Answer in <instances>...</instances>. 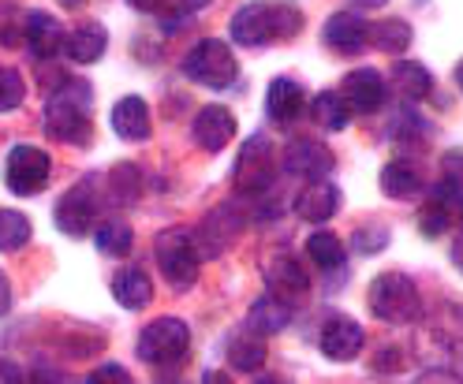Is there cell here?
I'll use <instances>...</instances> for the list:
<instances>
[{
    "mask_svg": "<svg viewBox=\"0 0 463 384\" xmlns=\"http://www.w3.org/2000/svg\"><path fill=\"white\" fill-rule=\"evenodd\" d=\"M45 131L61 142L82 145L90 135V86L68 82L64 90H56L45 105Z\"/></svg>",
    "mask_w": 463,
    "mask_h": 384,
    "instance_id": "cell-1",
    "label": "cell"
},
{
    "mask_svg": "<svg viewBox=\"0 0 463 384\" xmlns=\"http://www.w3.org/2000/svg\"><path fill=\"white\" fill-rule=\"evenodd\" d=\"M202 247H198V235L184 231V228H168L157 235V265L172 287L187 291L198 280V265H202Z\"/></svg>",
    "mask_w": 463,
    "mask_h": 384,
    "instance_id": "cell-2",
    "label": "cell"
},
{
    "mask_svg": "<svg viewBox=\"0 0 463 384\" xmlns=\"http://www.w3.org/2000/svg\"><path fill=\"white\" fill-rule=\"evenodd\" d=\"M191 351V329L180 317H157L138 332V359L146 366H176Z\"/></svg>",
    "mask_w": 463,
    "mask_h": 384,
    "instance_id": "cell-3",
    "label": "cell"
},
{
    "mask_svg": "<svg viewBox=\"0 0 463 384\" xmlns=\"http://www.w3.org/2000/svg\"><path fill=\"white\" fill-rule=\"evenodd\" d=\"M184 75L198 86H210V90H228V86H236V56H232V49L217 38H206L198 42L187 56H184Z\"/></svg>",
    "mask_w": 463,
    "mask_h": 384,
    "instance_id": "cell-4",
    "label": "cell"
},
{
    "mask_svg": "<svg viewBox=\"0 0 463 384\" xmlns=\"http://www.w3.org/2000/svg\"><path fill=\"white\" fill-rule=\"evenodd\" d=\"M370 310L389 324H408L422 314V299L411 284V276L403 273H382L370 287Z\"/></svg>",
    "mask_w": 463,
    "mask_h": 384,
    "instance_id": "cell-5",
    "label": "cell"
},
{
    "mask_svg": "<svg viewBox=\"0 0 463 384\" xmlns=\"http://www.w3.org/2000/svg\"><path fill=\"white\" fill-rule=\"evenodd\" d=\"M49 172H52V161L42 145H31V142H19L8 150V164H5V180H8V191L19 194V198H31L38 191H45L49 183Z\"/></svg>",
    "mask_w": 463,
    "mask_h": 384,
    "instance_id": "cell-6",
    "label": "cell"
},
{
    "mask_svg": "<svg viewBox=\"0 0 463 384\" xmlns=\"http://www.w3.org/2000/svg\"><path fill=\"white\" fill-rule=\"evenodd\" d=\"M232 180H236V191L240 194H250V198L266 194L273 187L277 164H273V145H269L266 135H250L243 142L240 161H236V175H232Z\"/></svg>",
    "mask_w": 463,
    "mask_h": 384,
    "instance_id": "cell-7",
    "label": "cell"
},
{
    "mask_svg": "<svg viewBox=\"0 0 463 384\" xmlns=\"http://www.w3.org/2000/svg\"><path fill=\"white\" fill-rule=\"evenodd\" d=\"M101 210V198H98V183L94 180H79L61 201H56V228L71 239H82L90 231L94 217Z\"/></svg>",
    "mask_w": 463,
    "mask_h": 384,
    "instance_id": "cell-8",
    "label": "cell"
},
{
    "mask_svg": "<svg viewBox=\"0 0 463 384\" xmlns=\"http://www.w3.org/2000/svg\"><path fill=\"white\" fill-rule=\"evenodd\" d=\"M317 343H322V354L333 362H352L359 359V351L366 343V332L363 324L344 317V314H333L326 324H322V336H317Z\"/></svg>",
    "mask_w": 463,
    "mask_h": 384,
    "instance_id": "cell-9",
    "label": "cell"
},
{
    "mask_svg": "<svg viewBox=\"0 0 463 384\" xmlns=\"http://www.w3.org/2000/svg\"><path fill=\"white\" fill-rule=\"evenodd\" d=\"M333 164H336L333 150L317 138H296V142H288V150H284V168L292 175H303V180H314V183H322L333 172Z\"/></svg>",
    "mask_w": 463,
    "mask_h": 384,
    "instance_id": "cell-10",
    "label": "cell"
},
{
    "mask_svg": "<svg viewBox=\"0 0 463 384\" xmlns=\"http://www.w3.org/2000/svg\"><path fill=\"white\" fill-rule=\"evenodd\" d=\"M232 42H240L247 49H258L266 45L269 38H277V23H273V5H262V0H254V5H243L236 15H232Z\"/></svg>",
    "mask_w": 463,
    "mask_h": 384,
    "instance_id": "cell-11",
    "label": "cell"
},
{
    "mask_svg": "<svg viewBox=\"0 0 463 384\" xmlns=\"http://www.w3.org/2000/svg\"><path fill=\"white\" fill-rule=\"evenodd\" d=\"M191 135H194V142H198V150L221 154L224 145L232 142V135H236V116H232L224 105H206V108L194 116Z\"/></svg>",
    "mask_w": 463,
    "mask_h": 384,
    "instance_id": "cell-12",
    "label": "cell"
},
{
    "mask_svg": "<svg viewBox=\"0 0 463 384\" xmlns=\"http://www.w3.org/2000/svg\"><path fill=\"white\" fill-rule=\"evenodd\" d=\"M456 210H463V191H456L452 183L433 187L426 205H422V213H419V231L426 235V239H438V235L449 231Z\"/></svg>",
    "mask_w": 463,
    "mask_h": 384,
    "instance_id": "cell-13",
    "label": "cell"
},
{
    "mask_svg": "<svg viewBox=\"0 0 463 384\" xmlns=\"http://www.w3.org/2000/svg\"><path fill=\"white\" fill-rule=\"evenodd\" d=\"M266 280H269V295L284 299L288 306H296L299 299H307V291H310V280L303 273V265L292 254H277L269 261V269H266Z\"/></svg>",
    "mask_w": 463,
    "mask_h": 384,
    "instance_id": "cell-14",
    "label": "cell"
},
{
    "mask_svg": "<svg viewBox=\"0 0 463 384\" xmlns=\"http://www.w3.org/2000/svg\"><path fill=\"white\" fill-rule=\"evenodd\" d=\"M340 94H344V101L352 112H378L382 101H385V79L373 68H359V71H352L344 79Z\"/></svg>",
    "mask_w": 463,
    "mask_h": 384,
    "instance_id": "cell-15",
    "label": "cell"
},
{
    "mask_svg": "<svg viewBox=\"0 0 463 384\" xmlns=\"http://www.w3.org/2000/svg\"><path fill=\"white\" fill-rule=\"evenodd\" d=\"M322 38H326V45L336 49L340 56H355V52H363V45L370 42V23L359 19V15H352V12H336V15H329Z\"/></svg>",
    "mask_w": 463,
    "mask_h": 384,
    "instance_id": "cell-16",
    "label": "cell"
},
{
    "mask_svg": "<svg viewBox=\"0 0 463 384\" xmlns=\"http://www.w3.org/2000/svg\"><path fill=\"white\" fill-rule=\"evenodd\" d=\"M26 45H31L38 61H52L61 49H68L61 19L49 12H26Z\"/></svg>",
    "mask_w": 463,
    "mask_h": 384,
    "instance_id": "cell-17",
    "label": "cell"
},
{
    "mask_svg": "<svg viewBox=\"0 0 463 384\" xmlns=\"http://www.w3.org/2000/svg\"><path fill=\"white\" fill-rule=\"evenodd\" d=\"M303 105H307V94L296 79H273L269 90H266V112L273 116L277 124H292L303 116Z\"/></svg>",
    "mask_w": 463,
    "mask_h": 384,
    "instance_id": "cell-18",
    "label": "cell"
},
{
    "mask_svg": "<svg viewBox=\"0 0 463 384\" xmlns=\"http://www.w3.org/2000/svg\"><path fill=\"white\" fill-rule=\"evenodd\" d=\"M112 131L120 135V138H128V142H142L150 135V108H146V101L142 98H120L112 105Z\"/></svg>",
    "mask_w": 463,
    "mask_h": 384,
    "instance_id": "cell-19",
    "label": "cell"
},
{
    "mask_svg": "<svg viewBox=\"0 0 463 384\" xmlns=\"http://www.w3.org/2000/svg\"><path fill=\"white\" fill-rule=\"evenodd\" d=\"M340 210V191L333 187V183H310L299 198H296V213L303 217V220H310V224H326V220H333V213Z\"/></svg>",
    "mask_w": 463,
    "mask_h": 384,
    "instance_id": "cell-20",
    "label": "cell"
},
{
    "mask_svg": "<svg viewBox=\"0 0 463 384\" xmlns=\"http://www.w3.org/2000/svg\"><path fill=\"white\" fill-rule=\"evenodd\" d=\"M224 354H228V366L232 370H240V373H258L266 366V343H262V336L258 332H236L228 340V347H224Z\"/></svg>",
    "mask_w": 463,
    "mask_h": 384,
    "instance_id": "cell-21",
    "label": "cell"
},
{
    "mask_svg": "<svg viewBox=\"0 0 463 384\" xmlns=\"http://www.w3.org/2000/svg\"><path fill=\"white\" fill-rule=\"evenodd\" d=\"M288 321H292V306H288L284 299H277V295H262L247 314V329L258 332V336H273V332L284 329Z\"/></svg>",
    "mask_w": 463,
    "mask_h": 384,
    "instance_id": "cell-22",
    "label": "cell"
},
{
    "mask_svg": "<svg viewBox=\"0 0 463 384\" xmlns=\"http://www.w3.org/2000/svg\"><path fill=\"white\" fill-rule=\"evenodd\" d=\"M105 45H109V34L101 23H82L68 34V56L75 64H98L105 56Z\"/></svg>",
    "mask_w": 463,
    "mask_h": 384,
    "instance_id": "cell-23",
    "label": "cell"
},
{
    "mask_svg": "<svg viewBox=\"0 0 463 384\" xmlns=\"http://www.w3.org/2000/svg\"><path fill=\"white\" fill-rule=\"evenodd\" d=\"M112 295H116V303L120 306L142 310V306H150V299H154V284L142 269H124V273L112 276Z\"/></svg>",
    "mask_w": 463,
    "mask_h": 384,
    "instance_id": "cell-24",
    "label": "cell"
},
{
    "mask_svg": "<svg viewBox=\"0 0 463 384\" xmlns=\"http://www.w3.org/2000/svg\"><path fill=\"white\" fill-rule=\"evenodd\" d=\"M382 191L389 198H415L422 191V172L411 161H389L382 168Z\"/></svg>",
    "mask_w": 463,
    "mask_h": 384,
    "instance_id": "cell-25",
    "label": "cell"
},
{
    "mask_svg": "<svg viewBox=\"0 0 463 384\" xmlns=\"http://www.w3.org/2000/svg\"><path fill=\"white\" fill-rule=\"evenodd\" d=\"M392 90H396L403 101H422V98L433 90V79H430V71H426L422 64L400 61V64L392 68Z\"/></svg>",
    "mask_w": 463,
    "mask_h": 384,
    "instance_id": "cell-26",
    "label": "cell"
},
{
    "mask_svg": "<svg viewBox=\"0 0 463 384\" xmlns=\"http://www.w3.org/2000/svg\"><path fill=\"white\" fill-rule=\"evenodd\" d=\"M310 112H314L317 127H326V131H344L347 120H352V108H347L344 94H333V90H322V94H317L314 105H310Z\"/></svg>",
    "mask_w": 463,
    "mask_h": 384,
    "instance_id": "cell-27",
    "label": "cell"
},
{
    "mask_svg": "<svg viewBox=\"0 0 463 384\" xmlns=\"http://www.w3.org/2000/svg\"><path fill=\"white\" fill-rule=\"evenodd\" d=\"M307 258L317 265V269H340L344 265V243L336 239L333 231H314L307 239Z\"/></svg>",
    "mask_w": 463,
    "mask_h": 384,
    "instance_id": "cell-28",
    "label": "cell"
},
{
    "mask_svg": "<svg viewBox=\"0 0 463 384\" xmlns=\"http://www.w3.org/2000/svg\"><path fill=\"white\" fill-rule=\"evenodd\" d=\"M370 42L385 52H403L411 45V26L403 19H382V23L370 26Z\"/></svg>",
    "mask_w": 463,
    "mask_h": 384,
    "instance_id": "cell-29",
    "label": "cell"
},
{
    "mask_svg": "<svg viewBox=\"0 0 463 384\" xmlns=\"http://www.w3.org/2000/svg\"><path fill=\"white\" fill-rule=\"evenodd\" d=\"M94 243H98V250H101V254H109V258L128 254V250H131V243H135L131 224H124V220H105V224L94 231Z\"/></svg>",
    "mask_w": 463,
    "mask_h": 384,
    "instance_id": "cell-30",
    "label": "cell"
},
{
    "mask_svg": "<svg viewBox=\"0 0 463 384\" xmlns=\"http://www.w3.org/2000/svg\"><path fill=\"white\" fill-rule=\"evenodd\" d=\"M433 131V124L430 120H422V116L415 112V108H403L400 116H396V120L389 124V135L396 138V142H403V145H408V142H426V135Z\"/></svg>",
    "mask_w": 463,
    "mask_h": 384,
    "instance_id": "cell-31",
    "label": "cell"
},
{
    "mask_svg": "<svg viewBox=\"0 0 463 384\" xmlns=\"http://www.w3.org/2000/svg\"><path fill=\"white\" fill-rule=\"evenodd\" d=\"M26 239H31V220L19 210H5V217H0V247L12 254L19 247H26Z\"/></svg>",
    "mask_w": 463,
    "mask_h": 384,
    "instance_id": "cell-32",
    "label": "cell"
},
{
    "mask_svg": "<svg viewBox=\"0 0 463 384\" xmlns=\"http://www.w3.org/2000/svg\"><path fill=\"white\" fill-rule=\"evenodd\" d=\"M389 247V228L385 224H363L355 235H352V250L363 254V258H373Z\"/></svg>",
    "mask_w": 463,
    "mask_h": 384,
    "instance_id": "cell-33",
    "label": "cell"
},
{
    "mask_svg": "<svg viewBox=\"0 0 463 384\" xmlns=\"http://www.w3.org/2000/svg\"><path fill=\"white\" fill-rule=\"evenodd\" d=\"M19 105H23V79H19V71L8 68L5 75H0V108L12 112Z\"/></svg>",
    "mask_w": 463,
    "mask_h": 384,
    "instance_id": "cell-34",
    "label": "cell"
},
{
    "mask_svg": "<svg viewBox=\"0 0 463 384\" xmlns=\"http://www.w3.org/2000/svg\"><path fill=\"white\" fill-rule=\"evenodd\" d=\"M273 23H277V38H292L303 26V15L296 5H273Z\"/></svg>",
    "mask_w": 463,
    "mask_h": 384,
    "instance_id": "cell-35",
    "label": "cell"
},
{
    "mask_svg": "<svg viewBox=\"0 0 463 384\" xmlns=\"http://www.w3.org/2000/svg\"><path fill=\"white\" fill-rule=\"evenodd\" d=\"M86 384H135V380H131V373L124 366L105 362V366H98L90 377H86Z\"/></svg>",
    "mask_w": 463,
    "mask_h": 384,
    "instance_id": "cell-36",
    "label": "cell"
},
{
    "mask_svg": "<svg viewBox=\"0 0 463 384\" xmlns=\"http://www.w3.org/2000/svg\"><path fill=\"white\" fill-rule=\"evenodd\" d=\"M441 168H445V183H452L456 191H463V145L449 150L441 157Z\"/></svg>",
    "mask_w": 463,
    "mask_h": 384,
    "instance_id": "cell-37",
    "label": "cell"
},
{
    "mask_svg": "<svg viewBox=\"0 0 463 384\" xmlns=\"http://www.w3.org/2000/svg\"><path fill=\"white\" fill-rule=\"evenodd\" d=\"M26 384H64L61 373H52V370H31L26 373Z\"/></svg>",
    "mask_w": 463,
    "mask_h": 384,
    "instance_id": "cell-38",
    "label": "cell"
},
{
    "mask_svg": "<svg viewBox=\"0 0 463 384\" xmlns=\"http://www.w3.org/2000/svg\"><path fill=\"white\" fill-rule=\"evenodd\" d=\"M419 384H463V380H456L452 373H430V377H422Z\"/></svg>",
    "mask_w": 463,
    "mask_h": 384,
    "instance_id": "cell-39",
    "label": "cell"
},
{
    "mask_svg": "<svg viewBox=\"0 0 463 384\" xmlns=\"http://www.w3.org/2000/svg\"><path fill=\"white\" fill-rule=\"evenodd\" d=\"M5 384H23V373L15 362H5Z\"/></svg>",
    "mask_w": 463,
    "mask_h": 384,
    "instance_id": "cell-40",
    "label": "cell"
},
{
    "mask_svg": "<svg viewBox=\"0 0 463 384\" xmlns=\"http://www.w3.org/2000/svg\"><path fill=\"white\" fill-rule=\"evenodd\" d=\"M449 261H452L456 269L463 273V239H456V243H452V254H449Z\"/></svg>",
    "mask_w": 463,
    "mask_h": 384,
    "instance_id": "cell-41",
    "label": "cell"
},
{
    "mask_svg": "<svg viewBox=\"0 0 463 384\" xmlns=\"http://www.w3.org/2000/svg\"><path fill=\"white\" fill-rule=\"evenodd\" d=\"M180 5H184V8H191V12H198V8H206L210 0H180Z\"/></svg>",
    "mask_w": 463,
    "mask_h": 384,
    "instance_id": "cell-42",
    "label": "cell"
},
{
    "mask_svg": "<svg viewBox=\"0 0 463 384\" xmlns=\"http://www.w3.org/2000/svg\"><path fill=\"white\" fill-rule=\"evenodd\" d=\"M206 384H228V377H224V373H213V370H210V373H206Z\"/></svg>",
    "mask_w": 463,
    "mask_h": 384,
    "instance_id": "cell-43",
    "label": "cell"
},
{
    "mask_svg": "<svg viewBox=\"0 0 463 384\" xmlns=\"http://www.w3.org/2000/svg\"><path fill=\"white\" fill-rule=\"evenodd\" d=\"M355 5H363V8H382V5H389V0H355Z\"/></svg>",
    "mask_w": 463,
    "mask_h": 384,
    "instance_id": "cell-44",
    "label": "cell"
},
{
    "mask_svg": "<svg viewBox=\"0 0 463 384\" xmlns=\"http://www.w3.org/2000/svg\"><path fill=\"white\" fill-rule=\"evenodd\" d=\"M128 5H135V8H150L154 0H128Z\"/></svg>",
    "mask_w": 463,
    "mask_h": 384,
    "instance_id": "cell-45",
    "label": "cell"
},
{
    "mask_svg": "<svg viewBox=\"0 0 463 384\" xmlns=\"http://www.w3.org/2000/svg\"><path fill=\"white\" fill-rule=\"evenodd\" d=\"M456 82H459V90H463V61L456 64Z\"/></svg>",
    "mask_w": 463,
    "mask_h": 384,
    "instance_id": "cell-46",
    "label": "cell"
},
{
    "mask_svg": "<svg viewBox=\"0 0 463 384\" xmlns=\"http://www.w3.org/2000/svg\"><path fill=\"white\" fill-rule=\"evenodd\" d=\"M254 384H284V380H277V377H262V380H254Z\"/></svg>",
    "mask_w": 463,
    "mask_h": 384,
    "instance_id": "cell-47",
    "label": "cell"
},
{
    "mask_svg": "<svg viewBox=\"0 0 463 384\" xmlns=\"http://www.w3.org/2000/svg\"><path fill=\"white\" fill-rule=\"evenodd\" d=\"M61 5H79V0H61Z\"/></svg>",
    "mask_w": 463,
    "mask_h": 384,
    "instance_id": "cell-48",
    "label": "cell"
},
{
    "mask_svg": "<svg viewBox=\"0 0 463 384\" xmlns=\"http://www.w3.org/2000/svg\"><path fill=\"white\" fill-rule=\"evenodd\" d=\"M459 220H463V213H459Z\"/></svg>",
    "mask_w": 463,
    "mask_h": 384,
    "instance_id": "cell-49",
    "label": "cell"
}]
</instances>
